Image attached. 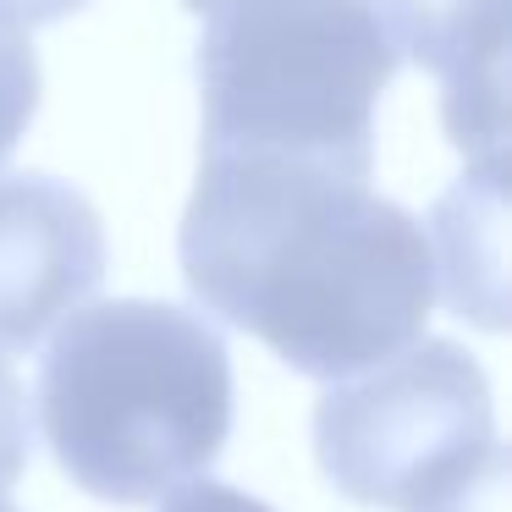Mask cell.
Wrapping results in <instances>:
<instances>
[{"instance_id":"cell-1","label":"cell","mask_w":512,"mask_h":512,"mask_svg":"<svg viewBox=\"0 0 512 512\" xmlns=\"http://www.w3.org/2000/svg\"><path fill=\"white\" fill-rule=\"evenodd\" d=\"M188 292L309 380H347L419 342L430 232L369 177L276 155H199L177 232Z\"/></svg>"},{"instance_id":"cell-2","label":"cell","mask_w":512,"mask_h":512,"mask_svg":"<svg viewBox=\"0 0 512 512\" xmlns=\"http://www.w3.org/2000/svg\"><path fill=\"white\" fill-rule=\"evenodd\" d=\"M34 402L72 485L116 507H149L221 457L232 358L193 309L111 298L50 331Z\"/></svg>"},{"instance_id":"cell-3","label":"cell","mask_w":512,"mask_h":512,"mask_svg":"<svg viewBox=\"0 0 512 512\" xmlns=\"http://www.w3.org/2000/svg\"><path fill=\"white\" fill-rule=\"evenodd\" d=\"M199 155H276L369 177L397 50L364 0H221L199 34Z\"/></svg>"},{"instance_id":"cell-4","label":"cell","mask_w":512,"mask_h":512,"mask_svg":"<svg viewBox=\"0 0 512 512\" xmlns=\"http://www.w3.org/2000/svg\"><path fill=\"white\" fill-rule=\"evenodd\" d=\"M314 457L358 507L507 512V446L490 380L457 342L402 353L331 380L314 402Z\"/></svg>"},{"instance_id":"cell-5","label":"cell","mask_w":512,"mask_h":512,"mask_svg":"<svg viewBox=\"0 0 512 512\" xmlns=\"http://www.w3.org/2000/svg\"><path fill=\"white\" fill-rule=\"evenodd\" d=\"M105 281V221L72 182L17 171L0 182V347L28 353Z\"/></svg>"},{"instance_id":"cell-6","label":"cell","mask_w":512,"mask_h":512,"mask_svg":"<svg viewBox=\"0 0 512 512\" xmlns=\"http://www.w3.org/2000/svg\"><path fill=\"white\" fill-rule=\"evenodd\" d=\"M364 12L413 67L441 83V116L457 149L496 166L507 94V0H364Z\"/></svg>"},{"instance_id":"cell-7","label":"cell","mask_w":512,"mask_h":512,"mask_svg":"<svg viewBox=\"0 0 512 512\" xmlns=\"http://www.w3.org/2000/svg\"><path fill=\"white\" fill-rule=\"evenodd\" d=\"M39 111V56L23 34L0 28V166Z\"/></svg>"},{"instance_id":"cell-8","label":"cell","mask_w":512,"mask_h":512,"mask_svg":"<svg viewBox=\"0 0 512 512\" xmlns=\"http://www.w3.org/2000/svg\"><path fill=\"white\" fill-rule=\"evenodd\" d=\"M28 468V397L12 364L0 358V490H12Z\"/></svg>"},{"instance_id":"cell-9","label":"cell","mask_w":512,"mask_h":512,"mask_svg":"<svg viewBox=\"0 0 512 512\" xmlns=\"http://www.w3.org/2000/svg\"><path fill=\"white\" fill-rule=\"evenodd\" d=\"M160 512H276L265 507L259 496H248V490L237 485H221V479H188V485L166 490V501H160Z\"/></svg>"},{"instance_id":"cell-10","label":"cell","mask_w":512,"mask_h":512,"mask_svg":"<svg viewBox=\"0 0 512 512\" xmlns=\"http://www.w3.org/2000/svg\"><path fill=\"white\" fill-rule=\"evenodd\" d=\"M89 0H0V28H12V34H23V28H45V23H61V17L83 12Z\"/></svg>"},{"instance_id":"cell-11","label":"cell","mask_w":512,"mask_h":512,"mask_svg":"<svg viewBox=\"0 0 512 512\" xmlns=\"http://www.w3.org/2000/svg\"><path fill=\"white\" fill-rule=\"evenodd\" d=\"M182 6H193V12H215L221 0H182Z\"/></svg>"},{"instance_id":"cell-12","label":"cell","mask_w":512,"mask_h":512,"mask_svg":"<svg viewBox=\"0 0 512 512\" xmlns=\"http://www.w3.org/2000/svg\"><path fill=\"white\" fill-rule=\"evenodd\" d=\"M0 512H17V507H12V501H0Z\"/></svg>"}]
</instances>
